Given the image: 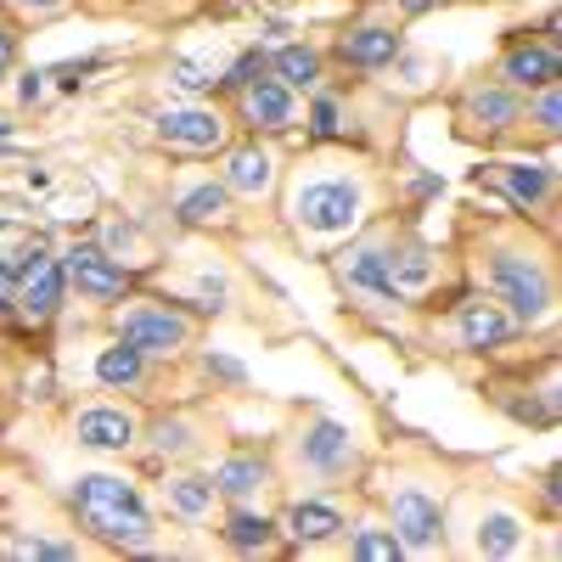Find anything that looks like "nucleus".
Returning a JSON list of instances; mask_svg holds the SVG:
<instances>
[{
	"label": "nucleus",
	"instance_id": "nucleus-6",
	"mask_svg": "<svg viewBox=\"0 0 562 562\" xmlns=\"http://www.w3.org/2000/svg\"><path fill=\"white\" fill-rule=\"evenodd\" d=\"M186 338H192L186 315H169V310H130L124 315V344H135L140 355H175Z\"/></svg>",
	"mask_w": 562,
	"mask_h": 562
},
{
	"label": "nucleus",
	"instance_id": "nucleus-13",
	"mask_svg": "<svg viewBox=\"0 0 562 562\" xmlns=\"http://www.w3.org/2000/svg\"><path fill=\"white\" fill-rule=\"evenodd\" d=\"M344 276L355 281V288H371V293H383V299H400V288H394V259H389L383 248L349 254V259H344Z\"/></svg>",
	"mask_w": 562,
	"mask_h": 562
},
{
	"label": "nucleus",
	"instance_id": "nucleus-18",
	"mask_svg": "<svg viewBox=\"0 0 562 562\" xmlns=\"http://www.w3.org/2000/svg\"><path fill=\"white\" fill-rule=\"evenodd\" d=\"M467 119L479 130H506V124H518V97L512 90H473L467 97Z\"/></svg>",
	"mask_w": 562,
	"mask_h": 562
},
{
	"label": "nucleus",
	"instance_id": "nucleus-5",
	"mask_svg": "<svg viewBox=\"0 0 562 562\" xmlns=\"http://www.w3.org/2000/svg\"><path fill=\"white\" fill-rule=\"evenodd\" d=\"M394 535H400V546H411V551H434L439 535H445L439 501H428L422 490H400V495H394Z\"/></svg>",
	"mask_w": 562,
	"mask_h": 562
},
{
	"label": "nucleus",
	"instance_id": "nucleus-20",
	"mask_svg": "<svg viewBox=\"0 0 562 562\" xmlns=\"http://www.w3.org/2000/svg\"><path fill=\"white\" fill-rule=\"evenodd\" d=\"M288 529H293V540H333V535L344 529V518H338L333 506H321V501H299L293 518H288Z\"/></svg>",
	"mask_w": 562,
	"mask_h": 562
},
{
	"label": "nucleus",
	"instance_id": "nucleus-3",
	"mask_svg": "<svg viewBox=\"0 0 562 562\" xmlns=\"http://www.w3.org/2000/svg\"><path fill=\"white\" fill-rule=\"evenodd\" d=\"M490 281H495V293L518 310V321H540L551 310V281L535 259L524 254H495L490 259Z\"/></svg>",
	"mask_w": 562,
	"mask_h": 562
},
{
	"label": "nucleus",
	"instance_id": "nucleus-19",
	"mask_svg": "<svg viewBox=\"0 0 562 562\" xmlns=\"http://www.w3.org/2000/svg\"><path fill=\"white\" fill-rule=\"evenodd\" d=\"M140 360H147V355H140L135 344H113V349H102L97 355V378L108 383V389H130V383H140Z\"/></svg>",
	"mask_w": 562,
	"mask_h": 562
},
{
	"label": "nucleus",
	"instance_id": "nucleus-31",
	"mask_svg": "<svg viewBox=\"0 0 562 562\" xmlns=\"http://www.w3.org/2000/svg\"><path fill=\"white\" fill-rule=\"evenodd\" d=\"M535 119H540V130H546V135L557 130V90H551V85H546V97H540V108H535Z\"/></svg>",
	"mask_w": 562,
	"mask_h": 562
},
{
	"label": "nucleus",
	"instance_id": "nucleus-7",
	"mask_svg": "<svg viewBox=\"0 0 562 562\" xmlns=\"http://www.w3.org/2000/svg\"><path fill=\"white\" fill-rule=\"evenodd\" d=\"M158 135L175 140V147H192V153H209L225 140V119L209 113V108H169L158 113Z\"/></svg>",
	"mask_w": 562,
	"mask_h": 562
},
{
	"label": "nucleus",
	"instance_id": "nucleus-23",
	"mask_svg": "<svg viewBox=\"0 0 562 562\" xmlns=\"http://www.w3.org/2000/svg\"><path fill=\"white\" fill-rule=\"evenodd\" d=\"M276 74H281V85H315L321 79V57L310 52V45H288V52H276Z\"/></svg>",
	"mask_w": 562,
	"mask_h": 562
},
{
	"label": "nucleus",
	"instance_id": "nucleus-14",
	"mask_svg": "<svg viewBox=\"0 0 562 562\" xmlns=\"http://www.w3.org/2000/svg\"><path fill=\"white\" fill-rule=\"evenodd\" d=\"M270 180H276L270 153H259V147L231 153V164H225V186H231V192H248V198H259V192H270Z\"/></svg>",
	"mask_w": 562,
	"mask_h": 562
},
{
	"label": "nucleus",
	"instance_id": "nucleus-29",
	"mask_svg": "<svg viewBox=\"0 0 562 562\" xmlns=\"http://www.w3.org/2000/svg\"><path fill=\"white\" fill-rule=\"evenodd\" d=\"M175 85H180V90H209L214 79H209L203 68H192V63H175Z\"/></svg>",
	"mask_w": 562,
	"mask_h": 562
},
{
	"label": "nucleus",
	"instance_id": "nucleus-28",
	"mask_svg": "<svg viewBox=\"0 0 562 562\" xmlns=\"http://www.w3.org/2000/svg\"><path fill=\"white\" fill-rule=\"evenodd\" d=\"M405 546H400V535L394 529H360L355 535V557L360 562H394Z\"/></svg>",
	"mask_w": 562,
	"mask_h": 562
},
{
	"label": "nucleus",
	"instance_id": "nucleus-25",
	"mask_svg": "<svg viewBox=\"0 0 562 562\" xmlns=\"http://www.w3.org/2000/svg\"><path fill=\"white\" fill-rule=\"evenodd\" d=\"M225 540L237 546V551H265V546L276 540V524H270V518H254V512H237V518H231V529H225Z\"/></svg>",
	"mask_w": 562,
	"mask_h": 562
},
{
	"label": "nucleus",
	"instance_id": "nucleus-9",
	"mask_svg": "<svg viewBox=\"0 0 562 562\" xmlns=\"http://www.w3.org/2000/svg\"><path fill=\"white\" fill-rule=\"evenodd\" d=\"M304 461L315 467V473H349L355 467V439L344 422H315V428L304 434Z\"/></svg>",
	"mask_w": 562,
	"mask_h": 562
},
{
	"label": "nucleus",
	"instance_id": "nucleus-26",
	"mask_svg": "<svg viewBox=\"0 0 562 562\" xmlns=\"http://www.w3.org/2000/svg\"><path fill=\"white\" fill-rule=\"evenodd\" d=\"M220 214H225V186H198V192L180 198V220L186 225H209Z\"/></svg>",
	"mask_w": 562,
	"mask_h": 562
},
{
	"label": "nucleus",
	"instance_id": "nucleus-27",
	"mask_svg": "<svg viewBox=\"0 0 562 562\" xmlns=\"http://www.w3.org/2000/svg\"><path fill=\"white\" fill-rule=\"evenodd\" d=\"M506 192L518 198V203H540V198L551 192V175L535 169V164H512V169H506Z\"/></svg>",
	"mask_w": 562,
	"mask_h": 562
},
{
	"label": "nucleus",
	"instance_id": "nucleus-12",
	"mask_svg": "<svg viewBox=\"0 0 562 562\" xmlns=\"http://www.w3.org/2000/svg\"><path fill=\"white\" fill-rule=\"evenodd\" d=\"M394 57H400V34L394 29H355L344 40V63H355V68H389Z\"/></svg>",
	"mask_w": 562,
	"mask_h": 562
},
{
	"label": "nucleus",
	"instance_id": "nucleus-11",
	"mask_svg": "<svg viewBox=\"0 0 562 562\" xmlns=\"http://www.w3.org/2000/svg\"><path fill=\"white\" fill-rule=\"evenodd\" d=\"M512 338V321L495 310V304H484V299H473L461 310V344L467 349H495V344H506Z\"/></svg>",
	"mask_w": 562,
	"mask_h": 562
},
{
	"label": "nucleus",
	"instance_id": "nucleus-16",
	"mask_svg": "<svg viewBox=\"0 0 562 562\" xmlns=\"http://www.w3.org/2000/svg\"><path fill=\"white\" fill-rule=\"evenodd\" d=\"M506 79L512 85H529V90L557 85V52H546V45H518V52L506 57Z\"/></svg>",
	"mask_w": 562,
	"mask_h": 562
},
{
	"label": "nucleus",
	"instance_id": "nucleus-15",
	"mask_svg": "<svg viewBox=\"0 0 562 562\" xmlns=\"http://www.w3.org/2000/svg\"><path fill=\"white\" fill-rule=\"evenodd\" d=\"M63 288H68V276H63V265H40L29 281H23V310L34 315V321H45V315H57V304H63Z\"/></svg>",
	"mask_w": 562,
	"mask_h": 562
},
{
	"label": "nucleus",
	"instance_id": "nucleus-17",
	"mask_svg": "<svg viewBox=\"0 0 562 562\" xmlns=\"http://www.w3.org/2000/svg\"><path fill=\"white\" fill-rule=\"evenodd\" d=\"M40 265H52V254H45V243H40V237H23L12 254L0 248V293H18Z\"/></svg>",
	"mask_w": 562,
	"mask_h": 562
},
{
	"label": "nucleus",
	"instance_id": "nucleus-34",
	"mask_svg": "<svg viewBox=\"0 0 562 562\" xmlns=\"http://www.w3.org/2000/svg\"><path fill=\"white\" fill-rule=\"evenodd\" d=\"M40 97H45V79L29 74V79H23V102H40Z\"/></svg>",
	"mask_w": 562,
	"mask_h": 562
},
{
	"label": "nucleus",
	"instance_id": "nucleus-32",
	"mask_svg": "<svg viewBox=\"0 0 562 562\" xmlns=\"http://www.w3.org/2000/svg\"><path fill=\"white\" fill-rule=\"evenodd\" d=\"M158 445H164V450H186V445H192V434H186L180 422H175V428L164 422V428H158Z\"/></svg>",
	"mask_w": 562,
	"mask_h": 562
},
{
	"label": "nucleus",
	"instance_id": "nucleus-35",
	"mask_svg": "<svg viewBox=\"0 0 562 562\" xmlns=\"http://www.w3.org/2000/svg\"><path fill=\"white\" fill-rule=\"evenodd\" d=\"M23 12H57V7H68V0H18Z\"/></svg>",
	"mask_w": 562,
	"mask_h": 562
},
{
	"label": "nucleus",
	"instance_id": "nucleus-4",
	"mask_svg": "<svg viewBox=\"0 0 562 562\" xmlns=\"http://www.w3.org/2000/svg\"><path fill=\"white\" fill-rule=\"evenodd\" d=\"M63 276L74 281L85 299H119V293L130 288V270H124L119 259H108L102 248H74V254L63 259Z\"/></svg>",
	"mask_w": 562,
	"mask_h": 562
},
{
	"label": "nucleus",
	"instance_id": "nucleus-2",
	"mask_svg": "<svg viewBox=\"0 0 562 562\" xmlns=\"http://www.w3.org/2000/svg\"><path fill=\"white\" fill-rule=\"evenodd\" d=\"M360 209H366V186L355 175H315V180H299L293 192V220L310 237H344L360 220Z\"/></svg>",
	"mask_w": 562,
	"mask_h": 562
},
{
	"label": "nucleus",
	"instance_id": "nucleus-8",
	"mask_svg": "<svg viewBox=\"0 0 562 562\" xmlns=\"http://www.w3.org/2000/svg\"><path fill=\"white\" fill-rule=\"evenodd\" d=\"M243 113L259 124V130H288L299 119L293 108V85H281V79H248L243 90Z\"/></svg>",
	"mask_w": 562,
	"mask_h": 562
},
{
	"label": "nucleus",
	"instance_id": "nucleus-30",
	"mask_svg": "<svg viewBox=\"0 0 562 562\" xmlns=\"http://www.w3.org/2000/svg\"><path fill=\"white\" fill-rule=\"evenodd\" d=\"M315 135H321V140L338 135V102H321V108H315Z\"/></svg>",
	"mask_w": 562,
	"mask_h": 562
},
{
	"label": "nucleus",
	"instance_id": "nucleus-10",
	"mask_svg": "<svg viewBox=\"0 0 562 562\" xmlns=\"http://www.w3.org/2000/svg\"><path fill=\"white\" fill-rule=\"evenodd\" d=\"M74 434L90 450H124V445H135V416L130 411H113V405H97V411L79 416Z\"/></svg>",
	"mask_w": 562,
	"mask_h": 562
},
{
	"label": "nucleus",
	"instance_id": "nucleus-24",
	"mask_svg": "<svg viewBox=\"0 0 562 562\" xmlns=\"http://www.w3.org/2000/svg\"><path fill=\"white\" fill-rule=\"evenodd\" d=\"M169 506L186 512V518H203L214 506V479H175L169 484Z\"/></svg>",
	"mask_w": 562,
	"mask_h": 562
},
{
	"label": "nucleus",
	"instance_id": "nucleus-33",
	"mask_svg": "<svg viewBox=\"0 0 562 562\" xmlns=\"http://www.w3.org/2000/svg\"><path fill=\"white\" fill-rule=\"evenodd\" d=\"M23 551L29 557H74V546H57V540H29Z\"/></svg>",
	"mask_w": 562,
	"mask_h": 562
},
{
	"label": "nucleus",
	"instance_id": "nucleus-1",
	"mask_svg": "<svg viewBox=\"0 0 562 562\" xmlns=\"http://www.w3.org/2000/svg\"><path fill=\"white\" fill-rule=\"evenodd\" d=\"M74 506H79V518L97 529L108 546H147V540H153V518L140 512V495H135L124 479H113V473L79 479Z\"/></svg>",
	"mask_w": 562,
	"mask_h": 562
},
{
	"label": "nucleus",
	"instance_id": "nucleus-36",
	"mask_svg": "<svg viewBox=\"0 0 562 562\" xmlns=\"http://www.w3.org/2000/svg\"><path fill=\"white\" fill-rule=\"evenodd\" d=\"M12 57H18V45H12V34H7V29H0V68H7Z\"/></svg>",
	"mask_w": 562,
	"mask_h": 562
},
{
	"label": "nucleus",
	"instance_id": "nucleus-22",
	"mask_svg": "<svg viewBox=\"0 0 562 562\" xmlns=\"http://www.w3.org/2000/svg\"><path fill=\"white\" fill-rule=\"evenodd\" d=\"M214 490H225V495H254V490H265V461L231 456L220 473H214Z\"/></svg>",
	"mask_w": 562,
	"mask_h": 562
},
{
	"label": "nucleus",
	"instance_id": "nucleus-21",
	"mask_svg": "<svg viewBox=\"0 0 562 562\" xmlns=\"http://www.w3.org/2000/svg\"><path fill=\"white\" fill-rule=\"evenodd\" d=\"M524 546V524L512 518V512H490V518L479 524V551L484 557H512Z\"/></svg>",
	"mask_w": 562,
	"mask_h": 562
}]
</instances>
